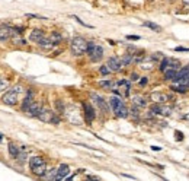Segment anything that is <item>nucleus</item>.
Returning a JSON list of instances; mask_svg holds the SVG:
<instances>
[{"label":"nucleus","mask_w":189,"mask_h":181,"mask_svg":"<svg viewBox=\"0 0 189 181\" xmlns=\"http://www.w3.org/2000/svg\"><path fill=\"white\" fill-rule=\"evenodd\" d=\"M109 105H111L112 111H114V114L117 115L118 118H127L128 114H130V110L125 107L124 101L121 96H111L109 98Z\"/></svg>","instance_id":"obj_1"},{"label":"nucleus","mask_w":189,"mask_h":181,"mask_svg":"<svg viewBox=\"0 0 189 181\" xmlns=\"http://www.w3.org/2000/svg\"><path fill=\"white\" fill-rule=\"evenodd\" d=\"M29 168L37 177H44L47 174V164L41 156H33L29 159Z\"/></svg>","instance_id":"obj_2"},{"label":"nucleus","mask_w":189,"mask_h":181,"mask_svg":"<svg viewBox=\"0 0 189 181\" xmlns=\"http://www.w3.org/2000/svg\"><path fill=\"white\" fill-rule=\"evenodd\" d=\"M87 45H89V42H87L85 38H82V37H74L72 40V44H70L73 56H76V57L83 56V54L87 51Z\"/></svg>","instance_id":"obj_3"},{"label":"nucleus","mask_w":189,"mask_h":181,"mask_svg":"<svg viewBox=\"0 0 189 181\" xmlns=\"http://www.w3.org/2000/svg\"><path fill=\"white\" fill-rule=\"evenodd\" d=\"M86 53H87V56H89V59L92 61H99L103 57V48H102V45H99L96 42H89Z\"/></svg>","instance_id":"obj_4"},{"label":"nucleus","mask_w":189,"mask_h":181,"mask_svg":"<svg viewBox=\"0 0 189 181\" xmlns=\"http://www.w3.org/2000/svg\"><path fill=\"white\" fill-rule=\"evenodd\" d=\"M20 91H22L20 86H16V88H13V89H9L6 94L3 95L2 101H3L6 105H16V102H18V100H19Z\"/></svg>","instance_id":"obj_5"},{"label":"nucleus","mask_w":189,"mask_h":181,"mask_svg":"<svg viewBox=\"0 0 189 181\" xmlns=\"http://www.w3.org/2000/svg\"><path fill=\"white\" fill-rule=\"evenodd\" d=\"M38 118L42 123H48V124H60V118L57 117V114L51 111V110H41V113L38 114Z\"/></svg>","instance_id":"obj_6"},{"label":"nucleus","mask_w":189,"mask_h":181,"mask_svg":"<svg viewBox=\"0 0 189 181\" xmlns=\"http://www.w3.org/2000/svg\"><path fill=\"white\" fill-rule=\"evenodd\" d=\"M180 69V63L175 59H163L160 63V70L162 72H169V70H179Z\"/></svg>","instance_id":"obj_7"},{"label":"nucleus","mask_w":189,"mask_h":181,"mask_svg":"<svg viewBox=\"0 0 189 181\" xmlns=\"http://www.w3.org/2000/svg\"><path fill=\"white\" fill-rule=\"evenodd\" d=\"M151 113L156 115H164V117H169L172 114V108L164 102V104H159V102H154V105L151 107Z\"/></svg>","instance_id":"obj_8"},{"label":"nucleus","mask_w":189,"mask_h":181,"mask_svg":"<svg viewBox=\"0 0 189 181\" xmlns=\"http://www.w3.org/2000/svg\"><path fill=\"white\" fill-rule=\"evenodd\" d=\"M119 96H128L130 95V82L128 81H118L117 82V86H115V91Z\"/></svg>","instance_id":"obj_9"},{"label":"nucleus","mask_w":189,"mask_h":181,"mask_svg":"<svg viewBox=\"0 0 189 181\" xmlns=\"http://www.w3.org/2000/svg\"><path fill=\"white\" fill-rule=\"evenodd\" d=\"M15 35V29L7 25H0V41L6 42V41L12 40V37Z\"/></svg>","instance_id":"obj_10"},{"label":"nucleus","mask_w":189,"mask_h":181,"mask_svg":"<svg viewBox=\"0 0 189 181\" xmlns=\"http://www.w3.org/2000/svg\"><path fill=\"white\" fill-rule=\"evenodd\" d=\"M90 98L93 100V102L98 105L99 110H102L103 113H109V107H108V104H106V101L102 98V96H99L98 94H90Z\"/></svg>","instance_id":"obj_11"},{"label":"nucleus","mask_w":189,"mask_h":181,"mask_svg":"<svg viewBox=\"0 0 189 181\" xmlns=\"http://www.w3.org/2000/svg\"><path fill=\"white\" fill-rule=\"evenodd\" d=\"M83 108H85V118H86V121H87V123H92V121L95 120V117H96L93 107H92L90 104H87V102H83Z\"/></svg>","instance_id":"obj_12"},{"label":"nucleus","mask_w":189,"mask_h":181,"mask_svg":"<svg viewBox=\"0 0 189 181\" xmlns=\"http://www.w3.org/2000/svg\"><path fill=\"white\" fill-rule=\"evenodd\" d=\"M106 66L111 69V72H119L122 69V63H121V60L118 57H111L108 60V63H106Z\"/></svg>","instance_id":"obj_13"},{"label":"nucleus","mask_w":189,"mask_h":181,"mask_svg":"<svg viewBox=\"0 0 189 181\" xmlns=\"http://www.w3.org/2000/svg\"><path fill=\"white\" fill-rule=\"evenodd\" d=\"M41 104L39 102H35V101H32L31 102V105L28 107V110H26V114L31 115V117H38V114L41 113Z\"/></svg>","instance_id":"obj_14"},{"label":"nucleus","mask_w":189,"mask_h":181,"mask_svg":"<svg viewBox=\"0 0 189 181\" xmlns=\"http://www.w3.org/2000/svg\"><path fill=\"white\" fill-rule=\"evenodd\" d=\"M150 98L153 102H159V104H164L169 101V95L163 94V92H153L150 95Z\"/></svg>","instance_id":"obj_15"},{"label":"nucleus","mask_w":189,"mask_h":181,"mask_svg":"<svg viewBox=\"0 0 189 181\" xmlns=\"http://www.w3.org/2000/svg\"><path fill=\"white\" fill-rule=\"evenodd\" d=\"M68 174H70V168H68V165L61 164L60 168L57 169V180H64V178L68 177Z\"/></svg>","instance_id":"obj_16"},{"label":"nucleus","mask_w":189,"mask_h":181,"mask_svg":"<svg viewBox=\"0 0 189 181\" xmlns=\"http://www.w3.org/2000/svg\"><path fill=\"white\" fill-rule=\"evenodd\" d=\"M44 37H45L44 31H41V29H33L32 32H31V35H29V40L33 41V42H38V41L42 40Z\"/></svg>","instance_id":"obj_17"},{"label":"nucleus","mask_w":189,"mask_h":181,"mask_svg":"<svg viewBox=\"0 0 189 181\" xmlns=\"http://www.w3.org/2000/svg\"><path fill=\"white\" fill-rule=\"evenodd\" d=\"M132 104L135 105V107H147V101H145V98L144 96H141V95H134L132 96Z\"/></svg>","instance_id":"obj_18"},{"label":"nucleus","mask_w":189,"mask_h":181,"mask_svg":"<svg viewBox=\"0 0 189 181\" xmlns=\"http://www.w3.org/2000/svg\"><path fill=\"white\" fill-rule=\"evenodd\" d=\"M99 86L106 89V91H115L117 82H114V81H100L99 82Z\"/></svg>","instance_id":"obj_19"},{"label":"nucleus","mask_w":189,"mask_h":181,"mask_svg":"<svg viewBox=\"0 0 189 181\" xmlns=\"http://www.w3.org/2000/svg\"><path fill=\"white\" fill-rule=\"evenodd\" d=\"M37 44H38L39 47L47 48V50H48V48H52L54 45H55V44H54V42L51 41V38H47V37H44L42 40H39L38 42H37Z\"/></svg>","instance_id":"obj_20"},{"label":"nucleus","mask_w":189,"mask_h":181,"mask_svg":"<svg viewBox=\"0 0 189 181\" xmlns=\"http://www.w3.org/2000/svg\"><path fill=\"white\" fill-rule=\"evenodd\" d=\"M9 154H10V156L12 158H18L19 156V154H20V150H19V148L15 145V143H9Z\"/></svg>","instance_id":"obj_21"},{"label":"nucleus","mask_w":189,"mask_h":181,"mask_svg":"<svg viewBox=\"0 0 189 181\" xmlns=\"http://www.w3.org/2000/svg\"><path fill=\"white\" fill-rule=\"evenodd\" d=\"M143 25H144V27H147V28H150L151 31H154V32H160V31H162V28L159 27L157 24H154V22H150V20L143 22Z\"/></svg>","instance_id":"obj_22"},{"label":"nucleus","mask_w":189,"mask_h":181,"mask_svg":"<svg viewBox=\"0 0 189 181\" xmlns=\"http://www.w3.org/2000/svg\"><path fill=\"white\" fill-rule=\"evenodd\" d=\"M140 67L143 70H151L153 69V59H149V60H143L140 63Z\"/></svg>","instance_id":"obj_23"},{"label":"nucleus","mask_w":189,"mask_h":181,"mask_svg":"<svg viewBox=\"0 0 189 181\" xmlns=\"http://www.w3.org/2000/svg\"><path fill=\"white\" fill-rule=\"evenodd\" d=\"M31 102H32V92H29L28 94V96L25 98V101H23V104H22V110L26 113V110H28V107L31 105Z\"/></svg>","instance_id":"obj_24"},{"label":"nucleus","mask_w":189,"mask_h":181,"mask_svg":"<svg viewBox=\"0 0 189 181\" xmlns=\"http://www.w3.org/2000/svg\"><path fill=\"white\" fill-rule=\"evenodd\" d=\"M132 60H134V56H132V54H125L124 57H122V60H121V63H122V67L128 66V64H130Z\"/></svg>","instance_id":"obj_25"},{"label":"nucleus","mask_w":189,"mask_h":181,"mask_svg":"<svg viewBox=\"0 0 189 181\" xmlns=\"http://www.w3.org/2000/svg\"><path fill=\"white\" fill-rule=\"evenodd\" d=\"M50 38H51V41L54 42V44H58L60 41H61V35H60L58 32H52Z\"/></svg>","instance_id":"obj_26"},{"label":"nucleus","mask_w":189,"mask_h":181,"mask_svg":"<svg viewBox=\"0 0 189 181\" xmlns=\"http://www.w3.org/2000/svg\"><path fill=\"white\" fill-rule=\"evenodd\" d=\"M7 86H9V81L5 79V78H0V92H2V91H5Z\"/></svg>","instance_id":"obj_27"},{"label":"nucleus","mask_w":189,"mask_h":181,"mask_svg":"<svg viewBox=\"0 0 189 181\" xmlns=\"http://www.w3.org/2000/svg\"><path fill=\"white\" fill-rule=\"evenodd\" d=\"M99 72L103 74V76H106V74H109V72H111V69L108 66H100V69H99Z\"/></svg>","instance_id":"obj_28"},{"label":"nucleus","mask_w":189,"mask_h":181,"mask_svg":"<svg viewBox=\"0 0 189 181\" xmlns=\"http://www.w3.org/2000/svg\"><path fill=\"white\" fill-rule=\"evenodd\" d=\"M127 40H131V41H138L140 37L138 35H127Z\"/></svg>","instance_id":"obj_29"},{"label":"nucleus","mask_w":189,"mask_h":181,"mask_svg":"<svg viewBox=\"0 0 189 181\" xmlns=\"http://www.w3.org/2000/svg\"><path fill=\"white\" fill-rule=\"evenodd\" d=\"M175 51H189V48H186V47H176V48H175Z\"/></svg>","instance_id":"obj_30"},{"label":"nucleus","mask_w":189,"mask_h":181,"mask_svg":"<svg viewBox=\"0 0 189 181\" xmlns=\"http://www.w3.org/2000/svg\"><path fill=\"white\" fill-rule=\"evenodd\" d=\"M131 81H132V82L138 81V74L137 73H132V74H131Z\"/></svg>","instance_id":"obj_31"},{"label":"nucleus","mask_w":189,"mask_h":181,"mask_svg":"<svg viewBox=\"0 0 189 181\" xmlns=\"http://www.w3.org/2000/svg\"><path fill=\"white\" fill-rule=\"evenodd\" d=\"M175 134H176V136H177V137H176L177 140H180V139H183V134L180 133V132H175Z\"/></svg>","instance_id":"obj_32"},{"label":"nucleus","mask_w":189,"mask_h":181,"mask_svg":"<svg viewBox=\"0 0 189 181\" xmlns=\"http://www.w3.org/2000/svg\"><path fill=\"white\" fill-rule=\"evenodd\" d=\"M147 78H143V79H141V81H140V83H141V85H145V83H147Z\"/></svg>","instance_id":"obj_33"},{"label":"nucleus","mask_w":189,"mask_h":181,"mask_svg":"<svg viewBox=\"0 0 189 181\" xmlns=\"http://www.w3.org/2000/svg\"><path fill=\"white\" fill-rule=\"evenodd\" d=\"M151 149H153V150H162L160 146H151Z\"/></svg>","instance_id":"obj_34"},{"label":"nucleus","mask_w":189,"mask_h":181,"mask_svg":"<svg viewBox=\"0 0 189 181\" xmlns=\"http://www.w3.org/2000/svg\"><path fill=\"white\" fill-rule=\"evenodd\" d=\"M183 3H185V5H186V6H189V0H182Z\"/></svg>","instance_id":"obj_35"}]
</instances>
